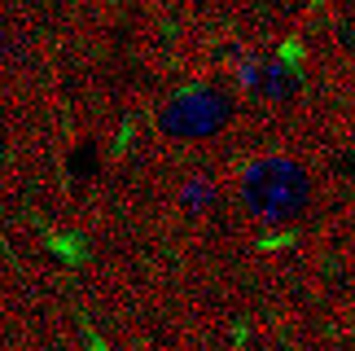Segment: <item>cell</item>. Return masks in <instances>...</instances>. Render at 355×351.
Masks as SVG:
<instances>
[{
    "label": "cell",
    "instance_id": "cell-1",
    "mask_svg": "<svg viewBox=\"0 0 355 351\" xmlns=\"http://www.w3.org/2000/svg\"><path fill=\"white\" fill-rule=\"evenodd\" d=\"M311 198H316V180H311V171L290 154L254 158V163L241 171V185H237L241 211L250 215L259 228L298 224L311 211Z\"/></svg>",
    "mask_w": 355,
    "mask_h": 351
},
{
    "label": "cell",
    "instance_id": "cell-2",
    "mask_svg": "<svg viewBox=\"0 0 355 351\" xmlns=\"http://www.w3.org/2000/svg\"><path fill=\"white\" fill-rule=\"evenodd\" d=\"M237 119V97L220 84H198L184 88L158 110V132L167 141L193 145V141H211L220 137L224 128H233Z\"/></svg>",
    "mask_w": 355,
    "mask_h": 351
},
{
    "label": "cell",
    "instance_id": "cell-3",
    "mask_svg": "<svg viewBox=\"0 0 355 351\" xmlns=\"http://www.w3.org/2000/svg\"><path fill=\"white\" fill-rule=\"evenodd\" d=\"M237 84L250 92L259 101H272V105H285L298 97V88H303V79L290 62L281 58H245L237 66Z\"/></svg>",
    "mask_w": 355,
    "mask_h": 351
},
{
    "label": "cell",
    "instance_id": "cell-4",
    "mask_svg": "<svg viewBox=\"0 0 355 351\" xmlns=\"http://www.w3.org/2000/svg\"><path fill=\"white\" fill-rule=\"evenodd\" d=\"M175 202H180V211H189V215H207V211H215L224 202V189L215 185V176L193 171V176H184L180 189H175Z\"/></svg>",
    "mask_w": 355,
    "mask_h": 351
}]
</instances>
